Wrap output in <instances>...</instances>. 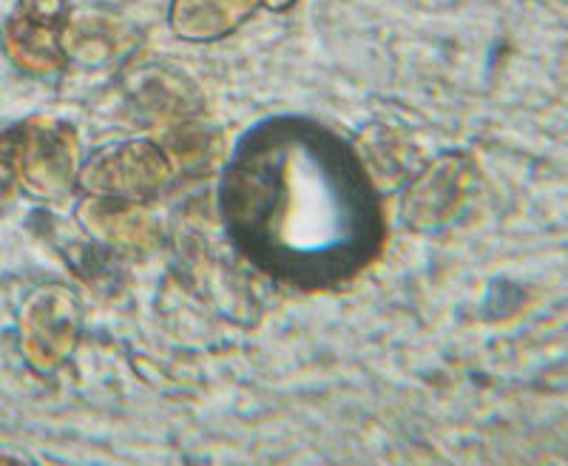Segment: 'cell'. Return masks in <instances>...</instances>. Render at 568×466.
<instances>
[{"label": "cell", "mask_w": 568, "mask_h": 466, "mask_svg": "<svg viewBox=\"0 0 568 466\" xmlns=\"http://www.w3.org/2000/svg\"><path fill=\"white\" fill-rule=\"evenodd\" d=\"M220 211L258 271L302 291L344 285L384 245L382 200L358 151L311 116H271L240 136Z\"/></svg>", "instance_id": "6da1fadb"}, {"label": "cell", "mask_w": 568, "mask_h": 466, "mask_svg": "<svg viewBox=\"0 0 568 466\" xmlns=\"http://www.w3.org/2000/svg\"><path fill=\"white\" fill-rule=\"evenodd\" d=\"M83 165L80 136L69 120L60 116H29L14 125V171L18 185L34 202H63L78 191Z\"/></svg>", "instance_id": "7a4b0ae2"}, {"label": "cell", "mask_w": 568, "mask_h": 466, "mask_svg": "<svg viewBox=\"0 0 568 466\" xmlns=\"http://www.w3.org/2000/svg\"><path fill=\"white\" fill-rule=\"evenodd\" d=\"M171 180L174 169L162 145L149 136H134V140L105 143L83 156L78 191L83 196H103V200L151 202Z\"/></svg>", "instance_id": "3957f363"}, {"label": "cell", "mask_w": 568, "mask_h": 466, "mask_svg": "<svg viewBox=\"0 0 568 466\" xmlns=\"http://www.w3.org/2000/svg\"><path fill=\"white\" fill-rule=\"evenodd\" d=\"M83 327V307L78 296L60 282L40 285L20 305V353L34 373H58L78 347Z\"/></svg>", "instance_id": "277c9868"}, {"label": "cell", "mask_w": 568, "mask_h": 466, "mask_svg": "<svg viewBox=\"0 0 568 466\" xmlns=\"http://www.w3.org/2000/svg\"><path fill=\"white\" fill-rule=\"evenodd\" d=\"M69 0H18L0 29V45L20 74L49 80L65 69L60 32Z\"/></svg>", "instance_id": "5b68a950"}, {"label": "cell", "mask_w": 568, "mask_h": 466, "mask_svg": "<svg viewBox=\"0 0 568 466\" xmlns=\"http://www.w3.org/2000/svg\"><path fill=\"white\" fill-rule=\"evenodd\" d=\"M60 49L65 69H123L140 49V29L105 9H71L60 32Z\"/></svg>", "instance_id": "8992f818"}, {"label": "cell", "mask_w": 568, "mask_h": 466, "mask_svg": "<svg viewBox=\"0 0 568 466\" xmlns=\"http://www.w3.org/2000/svg\"><path fill=\"white\" fill-rule=\"evenodd\" d=\"M475 165L460 151H446L418 171L404 194V222L415 231H438L453 222L469 196Z\"/></svg>", "instance_id": "52a82bcc"}, {"label": "cell", "mask_w": 568, "mask_h": 466, "mask_svg": "<svg viewBox=\"0 0 568 466\" xmlns=\"http://www.w3.org/2000/svg\"><path fill=\"white\" fill-rule=\"evenodd\" d=\"M74 220L91 242L116 253H145L160 240V222L149 202L83 196L74 207Z\"/></svg>", "instance_id": "ba28073f"}, {"label": "cell", "mask_w": 568, "mask_h": 466, "mask_svg": "<svg viewBox=\"0 0 568 466\" xmlns=\"http://www.w3.org/2000/svg\"><path fill=\"white\" fill-rule=\"evenodd\" d=\"M258 0H171L169 29L185 43H216L256 14Z\"/></svg>", "instance_id": "9c48e42d"}, {"label": "cell", "mask_w": 568, "mask_h": 466, "mask_svg": "<svg viewBox=\"0 0 568 466\" xmlns=\"http://www.w3.org/2000/svg\"><path fill=\"white\" fill-rule=\"evenodd\" d=\"M169 156L174 174H207L222 169L227 160L225 140L216 129L200 123L196 116H187L180 123H171L156 140Z\"/></svg>", "instance_id": "30bf717a"}, {"label": "cell", "mask_w": 568, "mask_h": 466, "mask_svg": "<svg viewBox=\"0 0 568 466\" xmlns=\"http://www.w3.org/2000/svg\"><path fill=\"white\" fill-rule=\"evenodd\" d=\"M131 94L136 103H142L154 114L171 116V123H180L187 116H200L202 100L196 98V89L185 78L171 72H142L140 80L134 78Z\"/></svg>", "instance_id": "8fae6325"}, {"label": "cell", "mask_w": 568, "mask_h": 466, "mask_svg": "<svg viewBox=\"0 0 568 466\" xmlns=\"http://www.w3.org/2000/svg\"><path fill=\"white\" fill-rule=\"evenodd\" d=\"M18 171H14V129L0 131V214L18 196Z\"/></svg>", "instance_id": "7c38bea8"}, {"label": "cell", "mask_w": 568, "mask_h": 466, "mask_svg": "<svg viewBox=\"0 0 568 466\" xmlns=\"http://www.w3.org/2000/svg\"><path fill=\"white\" fill-rule=\"evenodd\" d=\"M298 0H258V7L271 9V12H287V9L296 7Z\"/></svg>", "instance_id": "4fadbf2b"}, {"label": "cell", "mask_w": 568, "mask_h": 466, "mask_svg": "<svg viewBox=\"0 0 568 466\" xmlns=\"http://www.w3.org/2000/svg\"><path fill=\"white\" fill-rule=\"evenodd\" d=\"M0 464H29L27 458H9L7 449H0Z\"/></svg>", "instance_id": "5bb4252c"}]
</instances>
